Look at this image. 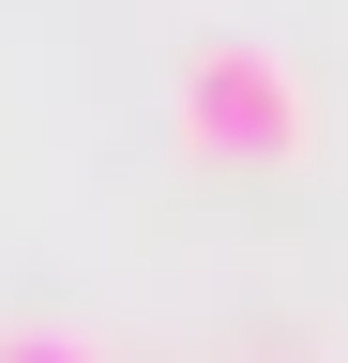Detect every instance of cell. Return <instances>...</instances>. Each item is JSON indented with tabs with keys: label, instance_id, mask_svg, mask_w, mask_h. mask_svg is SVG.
<instances>
[{
	"label": "cell",
	"instance_id": "1",
	"mask_svg": "<svg viewBox=\"0 0 348 363\" xmlns=\"http://www.w3.org/2000/svg\"><path fill=\"white\" fill-rule=\"evenodd\" d=\"M167 136H182V167H242V182H273V167L318 152V91H303L288 45L212 30V45H182V76H167Z\"/></svg>",
	"mask_w": 348,
	"mask_h": 363
},
{
	"label": "cell",
	"instance_id": "2",
	"mask_svg": "<svg viewBox=\"0 0 348 363\" xmlns=\"http://www.w3.org/2000/svg\"><path fill=\"white\" fill-rule=\"evenodd\" d=\"M0 363H106L91 333H46V318H16V333H0Z\"/></svg>",
	"mask_w": 348,
	"mask_h": 363
}]
</instances>
